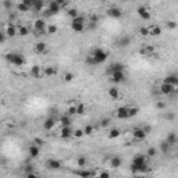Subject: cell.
<instances>
[{"label":"cell","instance_id":"ab89813d","mask_svg":"<svg viewBox=\"0 0 178 178\" xmlns=\"http://www.w3.org/2000/svg\"><path fill=\"white\" fill-rule=\"evenodd\" d=\"M24 171H25V174H31V173H35V167H33L32 164H27V166L24 167Z\"/></svg>","mask_w":178,"mask_h":178},{"label":"cell","instance_id":"816d5d0a","mask_svg":"<svg viewBox=\"0 0 178 178\" xmlns=\"http://www.w3.org/2000/svg\"><path fill=\"white\" fill-rule=\"evenodd\" d=\"M3 6H4V8H7V10H11L13 3L10 1V0H4V1H3Z\"/></svg>","mask_w":178,"mask_h":178},{"label":"cell","instance_id":"ffe728a7","mask_svg":"<svg viewBox=\"0 0 178 178\" xmlns=\"http://www.w3.org/2000/svg\"><path fill=\"white\" fill-rule=\"evenodd\" d=\"M46 50H47V44L44 43V42H38V43L35 44V52L39 53V54L46 53Z\"/></svg>","mask_w":178,"mask_h":178},{"label":"cell","instance_id":"ee69618b","mask_svg":"<svg viewBox=\"0 0 178 178\" xmlns=\"http://www.w3.org/2000/svg\"><path fill=\"white\" fill-rule=\"evenodd\" d=\"M139 33H141L142 36H148V35H149V28H146V27H141V28H139Z\"/></svg>","mask_w":178,"mask_h":178},{"label":"cell","instance_id":"52a82bcc","mask_svg":"<svg viewBox=\"0 0 178 178\" xmlns=\"http://www.w3.org/2000/svg\"><path fill=\"white\" fill-rule=\"evenodd\" d=\"M125 70V65L124 64H121V63H111V64L107 67V74L109 75H111V74H114V73H117V71H124Z\"/></svg>","mask_w":178,"mask_h":178},{"label":"cell","instance_id":"db71d44e","mask_svg":"<svg viewBox=\"0 0 178 178\" xmlns=\"http://www.w3.org/2000/svg\"><path fill=\"white\" fill-rule=\"evenodd\" d=\"M97 178H110V173L109 171H102Z\"/></svg>","mask_w":178,"mask_h":178},{"label":"cell","instance_id":"d4e9b609","mask_svg":"<svg viewBox=\"0 0 178 178\" xmlns=\"http://www.w3.org/2000/svg\"><path fill=\"white\" fill-rule=\"evenodd\" d=\"M149 35H152V36H159V35H162V28H160L159 25L150 27L149 28Z\"/></svg>","mask_w":178,"mask_h":178},{"label":"cell","instance_id":"d590c367","mask_svg":"<svg viewBox=\"0 0 178 178\" xmlns=\"http://www.w3.org/2000/svg\"><path fill=\"white\" fill-rule=\"evenodd\" d=\"M86 163H88V160H86L84 156H79V157L77 159V164H78V167H85L86 166Z\"/></svg>","mask_w":178,"mask_h":178},{"label":"cell","instance_id":"7c38bea8","mask_svg":"<svg viewBox=\"0 0 178 178\" xmlns=\"http://www.w3.org/2000/svg\"><path fill=\"white\" fill-rule=\"evenodd\" d=\"M163 82H164V84H168V85H171V86H174V88H177L178 86V77L175 74H171V75H167Z\"/></svg>","mask_w":178,"mask_h":178},{"label":"cell","instance_id":"277c9868","mask_svg":"<svg viewBox=\"0 0 178 178\" xmlns=\"http://www.w3.org/2000/svg\"><path fill=\"white\" fill-rule=\"evenodd\" d=\"M60 8H61L60 4L57 3L56 0L49 1V3H47V10L44 11V17H53V16H56V14H59Z\"/></svg>","mask_w":178,"mask_h":178},{"label":"cell","instance_id":"74e56055","mask_svg":"<svg viewBox=\"0 0 178 178\" xmlns=\"http://www.w3.org/2000/svg\"><path fill=\"white\" fill-rule=\"evenodd\" d=\"M149 171H150L149 164H148V163H145L143 166L139 167V170H138V173H141V174H145V173H149Z\"/></svg>","mask_w":178,"mask_h":178},{"label":"cell","instance_id":"9c48e42d","mask_svg":"<svg viewBox=\"0 0 178 178\" xmlns=\"http://www.w3.org/2000/svg\"><path fill=\"white\" fill-rule=\"evenodd\" d=\"M136 13H138V16L141 17L142 20H145V21L150 20V13H149V10H148L145 6H139V7L136 8Z\"/></svg>","mask_w":178,"mask_h":178},{"label":"cell","instance_id":"cb8c5ba5","mask_svg":"<svg viewBox=\"0 0 178 178\" xmlns=\"http://www.w3.org/2000/svg\"><path fill=\"white\" fill-rule=\"evenodd\" d=\"M6 35L10 36V38H14L17 35V29H16V27H14L13 24L7 25V28H6Z\"/></svg>","mask_w":178,"mask_h":178},{"label":"cell","instance_id":"4fadbf2b","mask_svg":"<svg viewBox=\"0 0 178 178\" xmlns=\"http://www.w3.org/2000/svg\"><path fill=\"white\" fill-rule=\"evenodd\" d=\"M117 118H120V120H127L128 118V107L127 106H122V107L117 109Z\"/></svg>","mask_w":178,"mask_h":178},{"label":"cell","instance_id":"30bf717a","mask_svg":"<svg viewBox=\"0 0 178 178\" xmlns=\"http://www.w3.org/2000/svg\"><path fill=\"white\" fill-rule=\"evenodd\" d=\"M110 79L114 82V84H120L125 79V73L124 71H117V73H114L110 75Z\"/></svg>","mask_w":178,"mask_h":178},{"label":"cell","instance_id":"7a4b0ae2","mask_svg":"<svg viewBox=\"0 0 178 178\" xmlns=\"http://www.w3.org/2000/svg\"><path fill=\"white\" fill-rule=\"evenodd\" d=\"M92 59L93 61H95V64H102V63H105L106 60H107V57H109V53L106 52V50H103V49H95L92 52Z\"/></svg>","mask_w":178,"mask_h":178},{"label":"cell","instance_id":"9f6ffc18","mask_svg":"<svg viewBox=\"0 0 178 178\" xmlns=\"http://www.w3.org/2000/svg\"><path fill=\"white\" fill-rule=\"evenodd\" d=\"M97 20H99V18H97V16H95V14H93V16H90V18H89V22H93V24H96Z\"/></svg>","mask_w":178,"mask_h":178},{"label":"cell","instance_id":"b9f144b4","mask_svg":"<svg viewBox=\"0 0 178 178\" xmlns=\"http://www.w3.org/2000/svg\"><path fill=\"white\" fill-rule=\"evenodd\" d=\"M82 131H84V135H92L93 134V127L92 125H86Z\"/></svg>","mask_w":178,"mask_h":178},{"label":"cell","instance_id":"484cf974","mask_svg":"<svg viewBox=\"0 0 178 178\" xmlns=\"http://www.w3.org/2000/svg\"><path fill=\"white\" fill-rule=\"evenodd\" d=\"M130 44H131V36H122L118 41V46L120 47H128Z\"/></svg>","mask_w":178,"mask_h":178},{"label":"cell","instance_id":"d6a6232c","mask_svg":"<svg viewBox=\"0 0 178 178\" xmlns=\"http://www.w3.org/2000/svg\"><path fill=\"white\" fill-rule=\"evenodd\" d=\"M160 150H162V153H163V154H167L168 152H170V146L167 145V142H166V141L160 142Z\"/></svg>","mask_w":178,"mask_h":178},{"label":"cell","instance_id":"60d3db41","mask_svg":"<svg viewBox=\"0 0 178 178\" xmlns=\"http://www.w3.org/2000/svg\"><path fill=\"white\" fill-rule=\"evenodd\" d=\"M156 153H157L156 148H149V149H148V153H146V156H148V157H154V156H156Z\"/></svg>","mask_w":178,"mask_h":178},{"label":"cell","instance_id":"4316f807","mask_svg":"<svg viewBox=\"0 0 178 178\" xmlns=\"http://www.w3.org/2000/svg\"><path fill=\"white\" fill-rule=\"evenodd\" d=\"M43 74L46 77H54L57 74V68L56 67H46V68L43 70Z\"/></svg>","mask_w":178,"mask_h":178},{"label":"cell","instance_id":"9a60e30c","mask_svg":"<svg viewBox=\"0 0 178 178\" xmlns=\"http://www.w3.org/2000/svg\"><path fill=\"white\" fill-rule=\"evenodd\" d=\"M39 153H41V150H39V146L31 145V146L28 148V154H29V157L36 159V157H39Z\"/></svg>","mask_w":178,"mask_h":178},{"label":"cell","instance_id":"91938a15","mask_svg":"<svg viewBox=\"0 0 178 178\" xmlns=\"http://www.w3.org/2000/svg\"><path fill=\"white\" fill-rule=\"evenodd\" d=\"M166 118H167V120H173V118H174V114H173V113H168V114L166 116Z\"/></svg>","mask_w":178,"mask_h":178},{"label":"cell","instance_id":"7bdbcfd3","mask_svg":"<svg viewBox=\"0 0 178 178\" xmlns=\"http://www.w3.org/2000/svg\"><path fill=\"white\" fill-rule=\"evenodd\" d=\"M17 8H18V11H29L31 8L27 7L24 3H18V6H17Z\"/></svg>","mask_w":178,"mask_h":178},{"label":"cell","instance_id":"4dcf8cb0","mask_svg":"<svg viewBox=\"0 0 178 178\" xmlns=\"http://www.w3.org/2000/svg\"><path fill=\"white\" fill-rule=\"evenodd\" d=\"M121 135V131L118 130V128H113V130L109 132V138L110 139H116V138H118Z\"/></svg>","mask_w":178,"mask_h":178},{"label":"cell","instance_id":"2e32d148","mask_svg":"<svg viewBox=\"0 0 178 178\" xmlns=\"http://www.w3.org/2000/svg\"><path fill=\"white\" fill-rule=\"evenodd\" d=\"M132 136L135 138V139H138V141H143V139L146 138V134L143 132V130H142V128H134Z\"/></svg>","mask_w":178,"mask_h":178},{"label":"cell","instance_id":"11a10c76","mask_svg":"<svg viewBox=\"0 0 178 178\" xmlns=\"http://www.w3.org/2000/svg\"><path fill=\"white\" fill-rule=\"evenodd\" d=\"M142 130H143V132L148 135V134H150V131H152V127H150V125H145L143 128H142Z\"/></svg>","mask_w":178,"mask_h":178},{"label":"cell","instance_id":"f907efd6","mask_svg":"<svg viewBox=\"0 0 178 178\" xmlns=\"http://www.w3.org/2000/svg\"><path fill=\"white\" fill-rule=\"evenodd\" d=\"M167 28L175 29L177 28V22H175V21H167Z\"/></svg>","mask_w":178,"mask_h":178},{"label":"cell","instance_id":"7402d4cb","mask_svg":"<svg viewBox=\"0 0 178 178\" xmlns=\"http://www.w3.org/2000/svg\"><path fill=\"white\" fill-rule=\"evenodd\" d=\"M43 8H44V1L43 0H33V4H32L33 11H42Z\"/></svg>","mask_w":178,"mask_h":178},{"label":"cell","instance_id":"6f0895ef","mask_svg":"<svg viewBox=\"0 0 178 178\" xmlns=\"http://www.w3.org/2000/svg\"><path fill=\"white\" fill-rule=\"evenodd\" d=\"M4 41H6V33H3L0 31V43H3Z\"/></svg>","mask_w":178,"mask_h":178},{"label":"cell","instance_id":"6da1fadb","mask_svg":"<svg viewBox=\"0 0 178 178\" xmlns=\"http://www.w3.org/2000/svg\"><path fill=\"white\" fill-rule=\"evenodd\" d=\"M4 59L7 60V63H10V64H13V65H17V67H21V65L25 64L24 56L20 54V53H7V54L4 56Z\"/></svg>","mask_w":178,"mask_h":178},{"label":"cell","instance_id":"f546056e","mask_svg":"<svg viewBox=\"0 0 178 178\" xmlns=\"http://www.w3.org/2000/svg\"><path fill=\"white\" fill-rule=\"evenodd\" d=\"M60 124H61V127H70L71 125V117H68L67 114L63 116V117L60 118Z\"/></svg>","mask_w":178,"mask_h":178},{"label":"cell","instance_id":"ba28073f","mask_svg":"<svg viewBox=\"0 0 178 178\" xmlns=\"http://www.w3.org/2000/svg\"><path fill=\"white\" fill-rule=\"evenodd\" d=\"M46 167H47L49 170H60L61 167H63V164L57 159H49L47 162H46Z\"/></svg>","mask_w":178,"mask_h":178},{"label":"cell","instance_id":"e0dca14e","mask_svg":"<svg viewBox=\"0 0 178 178\" xmlns=\"http://www.w3.org/2000/svg\"><path fill=\"white\" fill-rule=\"evenodd\" d=\"M54 125H56V120L53 117H49L47 120L43 122V130L44 131H52L53 128H54Z\"/></svg>","mask_w":178,"mask_h":178},{"label":"cell","instance_id":"5bb4252c","mask_svg":"<svg viewBox=\"0 0 178 178\" xmlns=\"http://www.w3.org/2000/svg\"><path fill=\"white\" fill-rule=\"evenodd\" d=\"M107 14H109L111 18H121L122 17V11L118 7H110Z\"/></svg>","mask_w":178,"mask_h":178},{"label":"cell","instance_id":"f1b7e54d","mask_svg":"<svg viewBox=\"0 0 178 178\" xmlns=\"http://www.w3.org/2000/svg\"><path fill=\"white\" fill-rule=\"evenodd\" d=\"M41 73L42 71H41V67H39V65H33L32 68H31V75H32L33 78H36V79L41 77Z\"/></svg>","mask_w":178,"mask_h":178},{"label":"cell","instance_id":"680465c9","mask_svg":"<svg viewBox=\"0 0 178 178\" xmlns=\"http://www.w3.org/2000/svg\"><path fill=\"white\" fill-rule=\"evenodd\" d=\"M27 178H39V175L35 173H31V174H27Z\"/></svg>","mask_w":178,"mask_h":178},{"label":"cell","instance_id":"8992f818","mask_svg":"<svg viewBox=\"0 0 178 178\" xmlns=\"http://www.w3.org/2000/svg\"><path fill=\"white\" fill-rule=\"evenodd\" d=\"M46 27H47V24H46V21H44V18H38L35 22H33V28H35V35H44L46 33Z\"/></svg>","mask_w":178,"mask_h":178},{"label":"cell","instance_id":"44dd1931","mask_svg":"<svg viewBox=\"0 0 178 178\" xmlns=\"http://www.w3.org/2000/svg\"><path fill=\"white\" fill-rule=\"evenodd\" d=\"M75 175H78V177H81V178H90L92 177V173L89 170H84V168H81V170H75L73 171Z\"/></svg>","mask_w":178,"mask_h":178},{"label":"cell","instance_id":"f35d334b","mask_svg":"<svg viewBox=\"0 0 178 178\" xmlns=\"http://www.w3.org/2000/svg\"><path fill=\"white\" fill-rule=\"evenodd\" d=\"M67 14L71 17V20H74V18H77L78 17V10H75V8H70L68 11H67Z\"/></svg>","mask_w":178,"mask_h":178},{"label":"cell","instance_id":"603a6c76","mask_svg":"<svg viewBox=\"0 0 178 178\" xmlns=\"http://www.w3.org/2000/svg\"><path fill=\"white\" fill-rule=\"evenodd\" d=\"M166 142H167V145L170 146V148L171 146H174L175 143H177V135H175L174 132H170L166 138Z\"/></svg>","mask_w":178,"mask_h":178},{"label":"cell","instance_id":"83f0119b","mask_svg":"<svg viewBox=\"0 0 178 178\" xmlns=\"http://www.w3.org/2000/svg\"><path fill=\"white\" fill-rule=\"evenodd\" d=\"M109 96L111 97V99H118V97H120L118 88H116V86H111V88L109 89Z\"/></svg>","mask_w":178,"mask_h":178},{"label":"cell","instance_id":"8fae6325","mask_svg":"<svg viewBox=\"0 0 178 178\" xmlns=\"http://www.w3.org/2000/svg\"><path fill=\"white\" fill-rule=\"evenodd\" d=\"M175 90H177V89H175L174 86L168 85V84H164V82L160 85V93H162V95H171V93H174Z\"/></svg>","mask_w":178,"mask_h":178},{"label":"cell","instance_id":"5b68a950","mask_svg":"<svg viewBox=\"0 0 178 178\" xmlns=\"http://www.w3.org/2000/svg\"><path fill=\"white\" fill-rule=\"evenodd\" d=\"M146 163V156L145 154H136L132 160V164H131V171L132 173H138L139 170V167L143 166Z\"/></svg>","mask_w":178,"mask_h":178},{"label":"cell","instance_id":"f5cc1de1","mask_svg":"<svg viewBox=\"0 0 178 178\" xmlns=\"http://www.w3.org/2000/svg\"><path fill=\"white\" fill-rule=\"evenodd\" d=\"M156 109H159V110L166 109V103H164V102H157V103H156Z\"/></svg>","mask_w":178,"mask_h":178},{"label":"cell","instance_id":"f6af8a7d","mask_svg":"<svg viewBox=\"0 0 178 178\" xmlns=\"http://www.w3.org/2000/svg\"><path fill=\"white\" fill-rule=\"evenodd\" d=\"M67 116L71 117V116H75V106H70L67 109Z\"/></svg>","mask_w":178,"mask_h":178},{"label":"cell","instance_id":"681fc988","mask_svg":"<svg viewBox=\"0 0 178 178\" xmlns=\"http://www.w3.org/2000/svg\"><path fill=\"white\" fill-rule=\"evenodd\" d=\"M33 145L42 146V145H44V141L43 139H41V138H35V139H33Z\"/></svg>","mask_w":178,"mask_h":178},{"label":"cell","instance_id":"7dc6e473","mask_svg":"<svg viewBox=\"0 0 178 178\" xmlns=\"http://www.w3.org/2000/svg\"><path fill=\"white\" fill-rule=\"evenodd\" d=\"M73 136H75V138H82V136H84V131H82V130H75V131H73Z\"/></svg>","mask_w":178,"mask_h":178},{"label":"cell","instance_id":"c3c4849f","mask_svg":"<svg viewBox=\"0 0 178 178\" xmlns=\"http://www.w3.org/2000/svg\"><path fill=\"white\" fill-rule=\"evenodd\" d=\"M73 79H74V74H73V73H67V74L64 75V81H65V82H71Z\"/></svg>","mask_w":178,"mask_h":178},{"label":"cell","instance_id":"bcb514c9","mask_svg":"<svg viewBox=\"0 0 178 178\" xmlns=\"http://www.w3.org/2000/svg\"><path fill=\"white\" fill-rule=\"evenodd\" d=\"M110 122H111V120H110V118H103V120L100 121V125L103 127V128H106V127L110 125Z\"/></svg>","mask_w":178,"mask_h":178},{"label":"cell","instance_id":"ac0fdd59","mask_svg":"<svg viewBox=\"0 0 178 178\" xmlns=\"http://www.w3.org/2000/svg\"><path fill=\"white\" fill-rule=\"evenodd\" d=\"M60 136L63 139H68V138L73 136V130H71V127H63L60 131Z\"/></svg>","mask_w":178,"mask_h":178},{"label":"cell","instance_id":"8d00e7d4","mask_svg":"<svg viewBox=\"0 0 178 178\" xmlns=\"http://www.w3.org/2000/svg\"><path fill=\"white\" fill-rule=\"evenodd\" d=\"M138 111H139L138 107H128V118L135 117V116L138 114Z\"/></svg>","mask_w":178,"mask_h":178},{"label":"cell","instance_id":"836d02e7","mask_svg":"<svg viewBox=\"0 0 178 178\" xmlns=\"http://www.w3.org/2000/svg\"><path fill=\"white\" fill-rule=\"evenodd\" d=\"M18 35H21V36H27V35H28L29 33V29L27 28V27H25V25H22V27H20V28H18Z\"/></svg>","mask_w":178,"mask_h":178},{"label":"cell","instance_id":"3957f363","mask_svg":"<svg viewBox=\"0 0 178 178\" xmlns=\"http://www.w3.org/2000/svg\"><path fill=\"white\" fill-rule=\"evenodd\" d=\"M71 29H73L74 32L81 33L85 29V18L82 16H78L77 18L71 20Z\"/></svg>","mask_w":178,"mask_h":178},{"label":"cell","instance_id":"d6986e66","mask_svg":"<svg viewBox=\"0 0 178 178\" xmlns=\"http://www.w3.org/2000/svg\"><path fill=\"white\" fill-rule=\"evenodd\" d=\"M121 164H122L121 157L113 156V157L110 159V167H111V168H118V167H121Z\"/></svg>","mask_w":178,"mask_h":178},{"label":"cell","instance_id":"1f68e13d","mask_svg":"<svg viewBox=\"0 0 178 178\" xmlns=\"http://www.w3.org/2000/svg\"><path fill=\"white\" fill-rule=\"evenodd\" d=\"M75 114H78V116L85 114V105L84 103H79V105L75 106Z\"/></svg>","mask_w":178,"mask_h":178},{"label":"cell","instance_id":"e575fe53","mask_svg":"<svg viewBox=\"0 0 178 178\" xmlns=\"http://www.w3.org/2000/svg\"><path fill=\"white\" fill-rule=\"evenodd\" d=\"M56 32H57V27H56V25L50 24V25H47V27H46V33H49V35H53V33H56Z\"/></svg>","mask_w":178,"mask_h":178}]
</instances>
